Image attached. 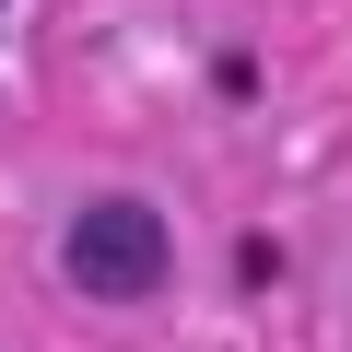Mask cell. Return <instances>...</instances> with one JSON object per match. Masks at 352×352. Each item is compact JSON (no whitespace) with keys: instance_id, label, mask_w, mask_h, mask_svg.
Returning a JSON list of instances; mask_svg holds the SVG:
<instances>
[{"instance_id":"obj_2","label":"cell","mask_w":352,"mask_h":352,"mask_svg":"<svg viewBox=\"0 0 352 352\" xmlns=\"http://www.w3.org/2000/svg\"><path fill=\"white\" fill-rule=\"evenodd\" d=\"M0 12H12V0H0Z\"/></svg>"},{"instance_id":"obj_1","label":"cell","mask_w":352,"mask_h":352,"mask_svg":"<svg viewBox=\"0 0 352 352\" xmlns=\"http://www.w3.org/2000/svg\"><path fill=\"white\" fill-rule=\"evenodd\" d=\"M59 270H71L94 305H141V294H164L176 235H164V212H153V200H94V212H71Z\"/></svg>"}]
</instances>
